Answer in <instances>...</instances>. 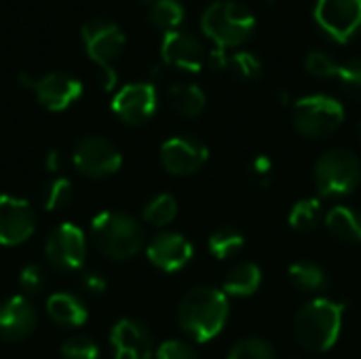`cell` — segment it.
Returning <instances> with one entry per match:
<instances>
[{
	"label": "cell",
	"mask_w": 361,
	"mask_h": 359,
	"mask_svg": "<svg viewBox=\"0 0 361 359\" xmlns=\"http://www.w3.org/2000/svg\"><path fill=\"white\" fill-rule=\"evenodd\" d=\"M34 233V212L25 199L0 195V245H19Z\"/></svg>",
	"instance_id": "obj_14"
},
{
	"label": "cell",
	"mask_w": 361,
	"mask_h": 359,
	"mask_svg": "<svg viewBox=\"0 0 361 359\" xmlns=\"http://www.w3.org/2000/svg\"><path fill=\"white\" fill-rule=\"evenodd\" d=\"M192 243L180 233H161L146 248L148 260L165 273L182 271L192 260Z\"/></svg>",
	"instance_id": "obj_16"
},
{
	"label": "cell",
	"mask_w": 361,
	"mask_h": 359,
	"mask_svg": "<svg viewBox=\"0 0 361 359\" xmlns=\"http://www.w3.org/2000/svg\"><path fill=\"white\" fill-rule=\"evenodd\" d=\"M207 159L209 148L192 135H176L161 146V163L171 176H192L203 169Z\"/></svg>",
	"instance_id": "obj_11"
},
{
	"label": "cell",
	"mask_w": 361,
	"mask_h": 359,
	"mask_svg": "<svg viewBox=\"0 0 361 359\" xmlns=\"http://www.w3.org/2000/svg\"><path fill=\"white\" fill-rule=\"evenodd\" d=\"M262 284V271L256 262H241L237 267H233L228 271V275L224 277V286L222 292L226 296H235V298H247L254 296L258 292Z\"/></svg>",
	"instance_id": "obj_20"
},
{
	"label": "cell",
	"mask_w": 361,
	"mask_h": 359,
	"mask_svg": "<svg viewBox=\"0 0 361 359\" xmlns=\"http://www.w3.org/2000/svg\"><path fill=\"white\" fill-rule=\"evenodd\" d=\"M148 17L157 28L171 32L178 30V25L184 21V6L178 0H152Z\"/></svg>",
	"instance_id": "obj_26"
},
{
	"label": "cell",
	"mask_w": 361,
	"mask_h": 359,
	"mask_svg": "<svg viewBox=\"0 0 361 359\" xmlns=\"http://www.w3.org/2000/svg\"><path fill=\"white\" fill-rule=\"evenodd\" d=\"M157 359H199L192 345L184 341H165L157 349Z\"/></svg>",
	"instance_id": "obj_35"
},
{
	"label": "cell",
	"mask_w": 361,
	"mask_h": 359,
	"mask_svg": "<svg viewBox=\"0 0 361 359\" xmlns=\"http://www.w3.org/2000/svg\"><path fill=\"white\" fill-rule=\"evenodd\" d=\"M19 286L27 294H38L47 286V275L38 264H25L19 273Z\"/></svg>",
	"instance_id": "obj_34"
},
{
	"label": "cell",
	"mask_w": 361,
	"mask_h": 359,
	"mask_svg": "<svg viewBox=\"0 0 361 359\" xmlns=\"http://www.w3.org/2000/svg\"><path fill=\"white\" fill-rule=\"evenodd\" d=\"M61 358L63 359H97L99 358V347L87 339V336H74L68 339L61 345Z\"/></svg>",
	"instance_id": "obj_33"
},
{
	"label": "cell",
	"mask_w": 361,
	"mask_h": 359,
	"mask_svg": "<svg viewBox=\"0 0 361 359\" xmlns=\"http://www.w3.org/2000/svg\"><path fill=\"white\" fill-rule=\"evenodd\" d=\"M343 303L332 298H313L296 313L294 334L305 349L313 353H324L336 345L343 330Z\"/></svg>",
	"instance_id": "obj_2"
},
{
	"label": "cell",
	"mask_w": 361,
	"mask_h": 359,
	"mask_svg": "<svg viewBox=\"0 0 361 359\" xmlns=\"http://www.w3.org/2000/svg\"><path fill=\"white\" fill-rule=\"evenodd\" d=\"M313 180L319 197L326 199L347 197L355 193L361 182L360 157L347 148H330L317 159Z\"/></svg>",
	"instance_id": "obj_5"
},
{
	"label": "cell",
	"mask_w": 361,
	"mask_h": 359,
	"mask_svg": "<svg viewBox=\"0 0 361 359\" xmlns=\"http://www.w3.org/2000/svg\"><path fill=\"white\" fill-rule=\"evenodd\" d=\"M305 68H307L309 74H313V76H317V78H332V76H338V70H341V66L334 61V57L328 55L326 51H311V53H307Z\"/></svg>",
	"instance_id": "obj_31"
},
{
	"label": "cell",
	"mask_w": 361,
	"mask_h": 359,
	"mask_svg": "<svg viewBox=\"0 0 361 359\" xmlns=\"http://www.w3.org/2000/svg\"><path fill=\"white\" fill-rule=\"evenodd\" d=\"M44 167H47L49 174H57L59 167H61V154H59L57 150L47 152V157H44Z\"/></svg>",
	"instance_id": "obj_38"
},
{
	"label": "cell",
	"mask_w": 361,
	"mask_h": 359,
	"mask_svg": "<svg viewBox=\"0 0 361 359\" xmlns=\"http://www.w3.org/2000/svg\"><path fill=\"white\" fill-rule=\"evenodd\" d=\"M38 326V313L23 296H11L0 303V339L23 341Z\"/></svg>",
	"instance_id": "obj_17"
},
{
	"label": "cell",
	"mask_w": 361,
	"mask_h": 359,
	"mask_svg": "<svg viewBox=\"0 0 361 359\" xmlns=\"http://www.w3.org/2000/svg\"><path fill=\"white\" fill-rule=\"evenodd\" d=\"M345 121L343 104L324 93L305 95L292 106V123L296 131L305 138L322 140L332 135Z\"/></svg>",
	"instance_id": "obj_6"
},
{
	"label": "cell",
	"mask_w": 361,
	"mask_h": 359,
	"mask_svg": "<svg viewBox=\"0 0 361 359\" xmlns=\"http://www.w3.org/2000/svg\"><path fill=\"white\" fill-rule=\"evenodd\" d=\"M228 320V296L209 286H199L192 288L190 292L184 294L178 307V322L182 330L199 341L207 343L216 339Z\"/></svg>",
	"instance_id": "obj_1"
},
{
	"label": "cell",
	"mask_w": 361,
	"mask_h": 359,
	"mask_svg": "<svg viewBox=\"0 0 361 359\" xmlns=\"http://www.w3.org/2000/svg\"><path fill=\"white\" fill-rule=\"evenodd\" d=\"M288 222L298 233L315 231L317 224L322 222V201L319 199H311V197L296 201L294 207L290 209Z\"/></svg>",
	"instance_id": "obj_24"
},
{
	"label": "cell",
	"mask_w": 361,
	"mask_h": 359,
	"mask_svg": "<svg viewBox=\"0 0 361 359\" xmlns=\"http://www.w3.org/2000/svg\"><path fill=\"white\" fill-rule=\"evenodd\" d=\"M207 248H209V252H212L214 258L226 260V258L237 256L245 248V237L237 229H233V226H222V229H218L209 237Z\"/></svg>",
	"instance_id": "obj_25"
},
{
	"label": "cell",
	"mask_w": 361,
	"mask_h": 359,
	"mask_svg": "<svg viewBox=\"0 0 361 359\" xmlns=\"http://www.w3.org/2000/svg\"><path fill=\"white\" fill-rule=\"evenodd\" d=\"M288 279L298 292H319L328 286V275L317 262L300 260L290 264Z\"/></svg>",
	"instance_id": "obj_23"
},
{
	"label": "cell",
	"mask_w": 361,
	"mask_h": 359,
	"mask_svg": "<svg viewBox=\"0 0 361 359\" xmlns=\"http://www.w3.org/2000/svg\"><path fill=\"white\" fill-rule=\"evenodd\" d=\"M250 171L254 176V180L260 184V186H267L271 182V176H273V161L267 157V154H258L252 165H250Z\"/></svg>",
	"instance_id": "obj_36"
},
{
	"label": "cell",
	"mask_w": 361,
	"mask_h": 359,
	"mask_svg": "<svg viewBox=\"0 0 361 359\" xmlns=\"http://www.w3.org/2000/svg\"><path fill=\"white\" fill-rule=\"evenodd\" d=\"M72 163L82 176L99 180V178H110L121 169L123 154L110 140L99 135H89L74 146Z\"/></svg>",
	"instance_id": "obj_8"
},
{
	"label": "cell",
	"mask_w": 361,
	"mask_h": 359,
	"mask_svg": "<svg viewBox=\"0 0 361 359\" xmlns=\"http://www.w3.org/2000/svg\"><path fill=\"white\" fill-rule=\"evenodd\" d=\"M72 195H74L72 182H70L68 178H55V180L47 186V190H44V199H42L44 209H49V212H59V209L68 207L70 201H72Z\"/></svg>",
	"instance_id": "obj_29"
},
{
	"label": "cell",
	"mask_w": 361,
	"mask_h": 359,
	"mask_svg": "<svg viewBox=\"0 0 361 359\" xmlns=\"http://www.w3.org/2000/svg\"><path fill=\"white\" fill-rule=\"evenodd\" d=\"M82 42L87 55L99 66L104 74V89L110 91L116 85V70L114 61L123 53L127 38L123 30L108 19H93L82 25Z\"/></svg>",
	"instance_id": "obj_7"
},
{
	"label": "cell",
	"mask_w": 361,
	"mask_h": 359,
	"mask_svg": "<svg viewBox=\"0 0 361 359\" xmlns=\"http://www.w3.org/2000/svg\"><path fill=\"white\" fill-rule=\"evenodd\" d=\"M110 343L114 359H150L154 351L148 328L135 320H121L110 332Z\"/></svg>",
	"instance_id": "obj_18"
},
{
	"label": "cell",
	"mask_w": 361,
	"mask_h": 359,
	"mask_svg": "<svg viewBox=\"0 0 361 359\" xmlns=\"http://www.w3.org/2000/svg\"><path fill=\"white\" fill-rule=\"evenodd\" d=\"M201 28L218 49H233L243 44L254 28V13L237 0H216L201 15Z\"/></svg>",
	"instance_id": "obj_4"
},
{
	"label": "cell",
	"mask_w": 361,
	"mask_h": 359,
	"mask_svg": "<svg viewBox=\"0 0 361 359\" xmlns=\"http://www.w3.org/2000/svg\"><path fill=\"white\" fill-rule=\"evenodd\" d=\"M161 55L165 63L184 72H199L209 59V53L205 51L203 42L195 34L180 28L165 32L161 42Z\"/></svg>",
	"instance_id": "obj_13"
},
{
	"label": "cell",
	"mask_w": 361,
	"mask_h": 359,
	"mask_svg": "<svg viewBox=\"0 0 361 359\" xmlns=\"http://www.w3.org/2000/svg\"><path fill=\"white\" fill-rule=\"evenodd\" d=\"M47 313L59 326L76 328L87 322V307L82 305V300H78L74 294H66V292H57V294L49 296Z\"/></svg>",
	"instance_id": "obj_21"
},
{
	"label": "cell",
	"mask_w": 361,
	"mask_h": 359,
	"mask_svg": "<svg viewBox=\"0 0 361 359\" xmlns=\"http://www.w3.org/2000/svg\"><path fill=\"white\" fill-rule=\"evenodd\" d=\"M326 229L330 235L343 243H361V214L347 207V205H334L326 214Z\"/></svg>",
	"instance_id": "obj_19"
},
{
	"label": "cell",
	"mask_w": 361,
	"mask_h": 359,
	"mask_svg": "<svg viewBox=\"0 0 361 359\" xmlns=\"http://www.w3.org/2000/svg\"><path fill=\"white\" fill-rule=\"evenodd\" d=\"M315 21L338 42H347L361 28V0H317Z\"/></svg>",
	"instance_id": "obj_10"
},
{
	"label": "cell",
	"mask_w": 361,
	"mask_h": 359,
	"mask_svg": "<svg viewBox=\"0 0 361 359\" xmlns=\"http://www.w3.org/2000/svg\"><path fill=\"white\" fill-rule=\"evenodd\" d=\"M82 284H85V288H87L89 292H93V294H102V292H106V288H108V281H106L99 273H95V271L85 273Z\"/></svg>",
	"instance_id": "obj_37"
},
{
	"label": "cell",
	"mask_w": 361,
	"mask_h": 359,
	"mask_svg": "<svg viewBox=\"0 0 361 359\" xmlns=\"http://www.w3.org/2000/svg\"><path fill=\"white\" fill-rule=\"evenodd\" d=\"M176 216H178V201H176V197H171L167 193L157 195L144 207V220L152 226H167L173 222Z\"/></svg>",
	"instance_id": "obj_27"
},
{
	"label": "cell",
	"mask_w": 361,
	"mask_h": 359,
	"mask_svg": "<svg viewBox=\"0 0 361 359\" xmlns=\"http://www.w3.org/2000/svg\"><path fill=\"white\" fill-rule=\"evenodd\" d=\"M47 260L61 271H76L85 264L87 256V237L82 229L72 222L55 226L44 241Z\"/></svg>",
	"instance_id": "obj_9"
},
{
	"label": "cell",
	"mask_w": 361,
	"mask_h": 359,
	"mask_svg": "<svg viewBox=\"0 0 361 359\" xmlns=\"http://www.w3.org/2000/svg\"><path fill=\"white\" fill-rule=\"evenodd\" d=\"M338 80H341L343 91H345L349 97L360 99L361 102V57L349 59L347 63L341 66V70H338Z\"/></svg>",
	"instance_id": "obj_32"
},
{
	"label": "cell",
	"mask_w": 361,
	"mask_h": 359,
	"mask_svg": "<svg viewBox=\"0 0 361 359\" xmlns=\"http://www.w3.org/2000/svg\"><path fill=\"white\" fill-rule=\"evenodd\" d=\"M95 248L112 260H129L144 245L142 224L123 212H102L91 222Z\"/></svg>",
	"instance_id": "obj_3"
},
{
	"label": "cell",
	"mask_w": 361,
	"mask_h": 359,
	"mask_svg": "<svg viewBox=\"0 0 361 359\" xmlns=\"http://www.w3.org/2000/svg\"><path fill=\"white\" fill-rule=\"evenodd\" d=\"M159 95L152 83L125 85L112 99L114 114L127 125H142L157 112Z\"/></svg>",
	"instance_id": "obj_12"
},
{
	"label": "cell",
	"mask_w": 361,
	"mask_h": 359,
	"mask_svg": "<svg viewBox=\"0 0 361 359\" xmlns=\"http://www.w3.org/2000/svg\"><path fill=\"white\" fill-rule=\"evenodd\" d=\"M226 359H277V355L271 343L262 339H245L231 349Z\"/></svg>",
	"instance_id": "obj_30"
},
{
	"label": "cell",
	"mask_w": 361,
	"mask_h": 359,
	"mask_svg": "<svg viewBox=\"0 0 361 359\" xmlns=\"http://www.w3.org/2000/svg\"><path fill=\"white\" fill-rule=\"evenodd\" d=\"M34 93L47 110L61 112L82 95V83L72 74L51 72L34 83Z\"/></svg>",
	"instance_id": "obj_15"
},
{
	"label": "cell",
	"mask_w": 361,
	"mask_h": 359,
	"mask_svg": "<svg viewBox=\"0 0 361 359\" xmlns=\"http://www.w3.org/2000/svg\"><path fill=\"white\" fill-rule=\"evenodd\" d=\"M167 99L171 110H176L182 116L195 118L203 112L205 108V93L199 85L192 83H176L167 91Z\"/></svg>",
	"instance_id": "obj_22"
},
{
	"label": "cell",
	"mask_w": 361,
	"mask_h": 359,
	"mask_svg": "<svg viewBox=\"0 0 361 359\" xmlns=\"http://www.w3.org/2000/svg\"><path fill=\"white\" fill-rule=\"evenodd\" d=\"M237 78L243 80H256L262 76V61L250 53V51H239L235 55H228V68Z\"/></svg>",
	"instance_id": "obj_28"
}]
</instances>
